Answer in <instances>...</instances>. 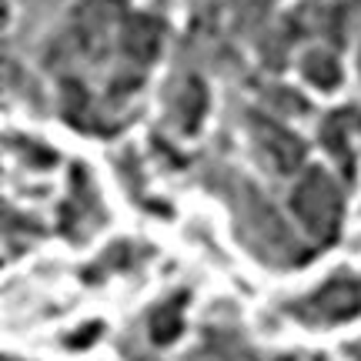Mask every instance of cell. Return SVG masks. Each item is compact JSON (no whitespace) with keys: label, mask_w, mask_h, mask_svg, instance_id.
I'll return each mask as SVG.
<instances>
[{"label":"cell","mask_w":361,"mask_h":361,"mask_svg":"<svg viewBox=\"0 0 361 361\" xmlns=\"http://www.w3.org/2000/svg\"><path fill=\"white\" fill-rule=\"evenodd\" d=\"M291 207H295L301 221L308 224L314 234H322L324 241H331L338 234V218H341V201H338V191L335 184L311 171L308 178L298 184L295 197H291Z\"/></svg>","instance_id":"1"},{"label":"cell","mask_w":361,"mask_h":361,"mask_svg":"<svg viewBox=\"0 0 361 361\" xmlns=\"http://www.w3.org/2000/svg\"><path fill=\"white\" fill-rule=\"evenodd\" d=\"M298 314L308 322H348L361 314V284L348 278L324 284L311 301H305V308H298Z\"/></svg>","instance_id":"2"},{"label":"cell","mask_w":361,"mask_h":361,"mask_svg":"<svg viewBox=\"0 0 361 361\" xmlns=\"http://www.w3.org/2000/svg\"><path fill=\"white\" fill-rule=\"evenodd\" d=\"M351 355H355V361H361V345H355V348H351Z\"/></svg>","instance_id":"5"},{"label":"cell","mask_w":361,"mask_h":361,"mask_svg":"<svg viewBox=\"0 0 361 361\" xmlns=\"http://www.w3.org/2000/svg\"><path fill=\"white\" fill-rule=\"evenodd\" d=\"M157 24L154 20H147V17H137L134 20V27L128 24V54L130 57H141V61H147V57H154L157 51Z\"/></svg>","instance_id":"3"},{"label":"cell","mask_w":361,"mask_h":361,"mask_svg":"<svg viewBox=\"0 0 361 361\" xmlns=\"http://www.w3.org/2000/svg\"><path fill=\"white\" fill-rule=\"evenodd\" d=\"M180 331V311L178 308H164L154 314V338L157 341H174Z\"/></svg>","instance_id":"4"}]
</instances>
